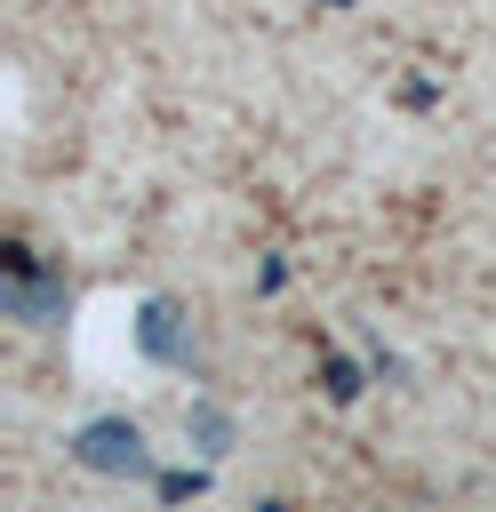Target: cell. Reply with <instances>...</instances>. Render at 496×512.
<instances>
[{"instance_id": "1", "label": "cell", "mask_w": 496, "mask_h": 512, "mask_svg": "<svg viewBox=\"0 0 496 512\" xmlns=\"http://www.w3.org/2000/svg\"><path fill=\"white\" fill-rule=\"evenodd\" d=\"M72 464L80 472H104V480H144L152 472V448H144V424L136 416H96L72 432Z\"/></svg>"}, {"instance_id": "2", "label": "cell", "mask_w": 496, "mask_h": 512, "mask_svg": "<svg viewBox=\"0 0 496 512\" xmlns=\"http://www.w3.org/2000/svg\"><path fill=\"white\" fill-rule=\"evenodd\" d=\"M64 304H72L64 272H32V280H8V288H0V312H8V320H32V328L64 320Z\"/></svg>"}, {"instance_id": "3", "label": "cell", "mask_w": 496, "mask_h": 512, "mask_svg": "<svg viewBox=\"0 0 496 512\" xmlns=\"http://www.w3.org/2000/svg\"><path fill=\"white\" fill-rule=\"evenodd\" d=\"M136 344H144V360H184V320H176L168 296L136 304Z\"/></svg>"}, {"instance_id": "4", "label": "cell", "mask_w": 496, "mask_h": 512, "mask_svg": "<svg viewBox=\"0 0 496 512\" xmlns=\"http://www.w3.org/2000/svg\"><path fill=\"white\" fill-rule=\"evenodd\" d=\"M184 440H192L200 456H232V416H224L216 400H192V408H184Z\"/></svg>"}, {"instance_id": "5", "label": "cell", "mask_w": 496, "mask_h": 512, "mask_svg": "<svg viewBox=\"0 0 496 512\" xmlns=\"http://www.w3.org/2000/svg\"><path fill=\"white\" fill-rule=\"evenodd\" d=\"M320 384H328V400H360V368H352L344 352H328V360H320Z\"/></svg>"}, {"instance_id": "6", "label": "cell", "mask_w": 496, "mask_h": 512, "mask_svg": "<svg viewBox=\"0 0 496 512\" xmlns=\"http://www.w3.org/2000/svg\"><path fill=\"white\" fill-rule=\"evenodd\" d=\"M152 488H160V496H168V504H184V496H200V472H160V480H152Z\"/></svg>"}]
</instances>
